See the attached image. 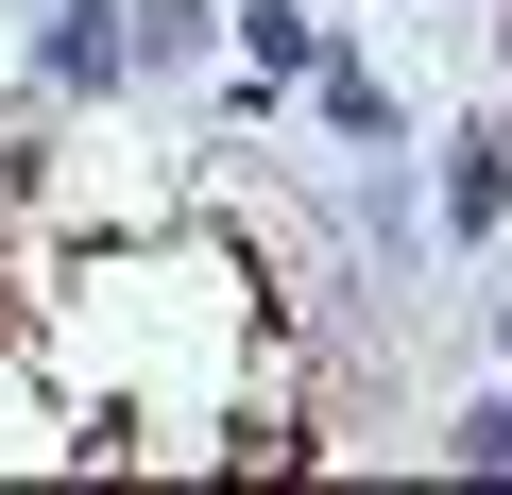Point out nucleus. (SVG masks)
<instances>
[{
    "label": "nucleus",
    "mask_w": 512,
    "mask_h": 495,
    "mask_svg": "<svg viewBox=\"0 0 512 495\" xmlns=\"http://www.w3.org/2000/svg\"><path fill=\"white\" fill-rule=\"evenodd\" d=\"M495 205H512V137H461V154H444V222H461V239H478V222H495Z\"/></svg>",
    "instance_id": "obj_1"
},
{
    "label": "nucleus",
    "mask_w": 512,
    "mask_h": 495,
    "mask_svg": "<svg viewBox=\"0 0 512 495\" xmlns=\"http://www.w3.org/2000/svg\"><path fill=\"white\" fill-rule=\"evenodd\" d=\"M52 69H69V86H103V69H120V18H103V0H69V18H52Z\"/></svg>",
    "instance_id": "obj_2"
}]
</instances>
